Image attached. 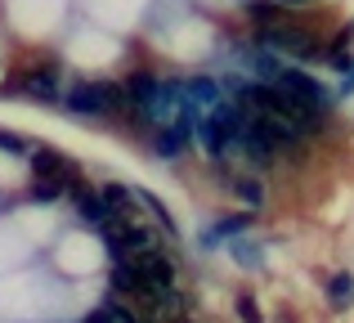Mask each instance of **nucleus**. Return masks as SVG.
<instances>
[{"label": "nucleus", "mask_w": 354, "mask_h": 323, "mask_svg": "<svg viewBox=\"0 0 354 323\" xmlns=\"http://www.w3.org/2000/svg\"><path fill=\"white\" fill-rule=\"evenodd\" d=\"M77 180V171L68 166V158L54 149H36L32 153V193L36 198H59V193H68Z\"/></svg>", "instance_id": "obj_1"}, {"label": "nucleus", "mask_w": 354, "mask_h": 323, "mask_svg": "<svg viewBox=\"0 0 354 323\" xmlns=\"http://www.w3.org/2000/svg\"><path fill=\"white\" fill-rule=\"evenodd\" d=\"M242 122H247V108L242 104H216L207 113V122H202V144H207L211 158H220V153H229L238 144L242 135Z\"/></svg>", "instance_id": "obj_2"}, {"label": "nucleus", "mask_w": 354, "mask_h": 323, "mask_svg": "<svg viewBox=\"0 0 354 323\" xmlns=\"http://www.w3.org/2000/svg\"><path fill=\"white\" fill-rule=\"evenodd\" d=\"M72 113L86 117H104V113H126V95H121L117 81H77L68 95Z\"/></svg>", "instance_id": "obj_3"}, {"label": "nucleus", "mask_w": 354, "mask_h": 323, "mask_svg": "<svg viewBox=\"0 0 354 323\" xmlns=\"http://www.w3.org/2000/svg\"><path fill=\"white\" fill-rule=\"evenodd\" d=\"M260 41L265 45H274V50H283V54H292V59H323V45L319 41H310V32H301V27H265L260 32Z\"/></svg>", "instance_id": "obj_4"}, {"label": "nucleus", "mask_w": 354, "mask_h": 323, "mask_svg": "<svg viewBox=\"0 0 354 323\" xmlns=\"http://www.w3.org/2000/svg\"><path fill=\"white\" fill-rule=\"evenodd\" d=\"M269 77H274V86H283L287 95L305 99V104H319V108H328V90H323L319 81L310 77V72H296V68H278V72H269Z\"/></svg>", "instance_id": "obj_5"}, {"label": "nucleus", "mask_w": 354, "mask_h": 323, "mask_svg": "<svg viewBox=\"0 0 354 323\" xmlns=\"http://www.w3.org/2000/svg\"><path fill=\"white\" fill-rule=\"evenodd\" d=\"M247 14L256 18V23H265V27H278L287 18V5H283V0H251Z\"/></svg>", "instance_id": "obj_6"}, {"label": "nucleus", "mask_w": 354, "mask_h": 323, "mask_svg": "<svg viewBox=\"0 0 354 323\" xmlns=\"http://www.w3.org/2000/svg\"><path fill=\"white\" fill-rule=\"evenodd\" d=\"M54 86H59V68H32V77H27V90L32 95H41V99H54Z\"/></svg>", "instance_id": "obj_7"}, {"label": "nucleus", "mask_w": 354, "mask_h": 323, "mask_svg": "<svg viewBox=\"0 0 354 323\" xmlns=\"http://www.w3.org/2000/svg\"><path fill=\"white\" fill-rule=\"evenodd\" d=\"M104 202H108V211H130L135 207V193L113 180V184H104Z\"/></svg>", "instance_id": "obj_8"}, {"label": "nucleus", "mask_w": 354, "mask_h": 323, "mask_svg": "<svg viewBox=\"0 0 354 323\" xmlns=\"http://www.w3.org/2000/svg\"><path fill=\"white\" fill-rule=\"evenodd\" d=\"M328 301H332V306H350V301H354V279H350V274H337V279H332L328 283Z\"/></svg>", "instance_id": "obj_9"}, {"label": "nucleus", "mask_w": 354, "mask_h": 323, "mask_svg": "<svg viewBox=\"0 0 354 323\" xmlns=\"http://www.w3.org/2000/svg\"><path fill=\"white\" fill-rule=\"evenodd\" d=\"M234 193L242 202H251V207H260V202H265V189H260L256 180H234Z\"/></svg>", "instance_id": "obj_10"}, {"label": "nucleus", "mask_w": 354, "mask_h": 323, "mask_svg": "<svg viewBox=\"0 0 354 323\" xmlns=\"http://www.w3.org/2000/svg\"><path fill=\"white\" fill-rule=\"evenodd\" d=\"M238 315H242V323H265V319H260V306L247 297V292L238 297Z\"/></svg>", "instance_id": "obj_11"}, {"label": "nucleus", "mask_w": 354, "mask_h": 323, "mask_svg": "<svg viewBox=\"0 0 354 323\" xmlns=\"http://www.w3.org/2000/svg\"><path fill=\"white\" fill-rule=\"evenodd\" d=\"M81 323H113V315H108V310H99V315H90V319H81Z\"/></svg>", "instance_id": "obj_12"}, {"label": "nucleus", "mask_w": 354, "mask_h": 323, "mask_svg": "<svg viewBox=\"0 0 354 323\" xmlns=\"http://www.w3.org/2000/svg\"><path fill=\"white\" fill-rule=\"evenodd\" d=\"M283 5H310V0H283Z\"/></svg>", "instance_id": "obj_13"}]
</instances>
